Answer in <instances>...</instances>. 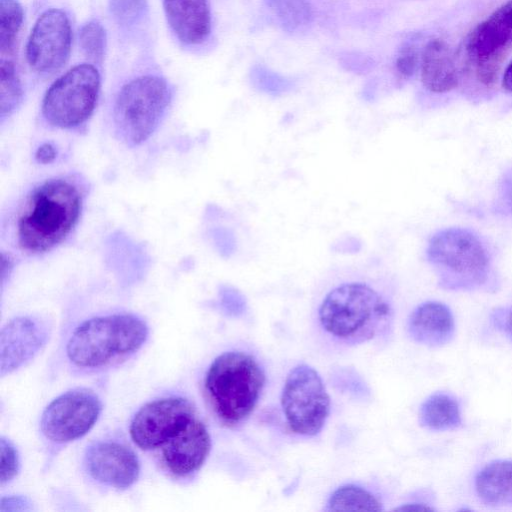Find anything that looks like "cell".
Masks as SVG:
<instances>
[{"instance_id":"7c38bea8","label":"cell","mask_w":512,"mask_h":512,"mask_svg":"<svg viewBox=\"0 0 512 512\" xmlns=\"http://www.w3.org/2000/svg\"><path fill=\"white\" fill-rule=\"evenodd\" d=\"M71 26L66 13L49 9L35 22L26 45V58L37 72L52 73L67 61L71 50Z\"/></svg>"},{"instance_id":"ac0fdd59","label":"cell","mask_w":512,"mask_h":512,"mask_svg":"<svg viewBox=\"0 0 512 512\" xmlns=\"http://www.w3.org/2000/svg\"><path fill=\"white\" fill-rule=\"evenodd\" d=\"M421 80L424 87L433 93H444L457 86L458 70L445 41L433 39L426 45L422 55Z\"/></svg>"},{"instance_id":"8992f818","label":"cell","mask_w":512,"mask_h":512,"mask_svg":"<svg viewBox=\"0 0 512 512\" xmlns=\"http://www.w3.org/2000/svg\"><path fill=\"white\" fill-rule=\"evenodd\" d=\"M427 258L449 288H473L483 284L489 273V257L479 237L463 228H448L434 234Z\"/></svg>"},{"instance_id":"f546056e","label":"cell","mask_w":512,"mask_h":512,"mask_svg":"<svg viewBox=\"0 0 512 512\" xmlns=\"http://www.w3.org/2000/svg\"><path fill=\"white\" fill-rule=\"evenodd\" d=\"M58 156V149L52 142L42 143L35 151L34 157L38 163L50 164Z\"/></svg>"},{"instance_id":"603a6c76","label":"cell","mask_w":512,"mask_h":512,"mask_svg":"<svg viewBox=\"0 0 512 512\" xmlns=\"http://www.w3.org/2000/svg\"><path fill=\"white\" fill-rule=\"evenodd\" d=\"M284 29L294 31L308 25L312 10L307 0H264Z\"/></svg>"},{"instance_id":"7402d4cb","label":"cell","mask_w":512,"mask_h":512,"mask_svg":"<svg viewBox=\"0 0 512 512\" xmlns=\"http://www.w3.org/2000/svg\"><path fill=\"white\" fill-rule=\"evenodd\" d=\"M23 91L15 66L9 58L0 60V119L3 123L18 108Z\"/></svg>"},{"instance_id":"ffe728a7","label":"cell","mask_w":512,"mask_h":512,"mask_svg":"<svg viewBox=\"0 0 512 512\" xmlns=\"http://www.w3.org/2000/svg\"><path fill=\"white\" fill-rule=\"evenodd\" d=\"M420 423L434 431H447L460 426L461 414L457 400L446 393L429 396L419 410Z\"/></svg>"},{"instance_id":"4dcf8cb0","label":"cell","mask_w":512,"mask_h":512,"mask_svg":"<svg viewBox=\"0 0 512 512\" xmlns=\"http://www.w3.org/2000/svg\"><path fill=\"white\" fill-rule=\"evenodd\" d=\"M395 511H434L433 507L423 503H406L394 509Z\"/></svg>"},{"instance_id":"d6a6232c","label":"cell","mask_w":512,"mask_h":512,"mask_svg":"<svg viewBox=\"0 0 512 512\" xmlns=\"http://www.w3.org/2000/svg\"><path fill=\"white\" fill-rule=\"evenodd\" d=\"M506 329H507L509 335L512 337V308L509 311L508 316H507Z\"/></svg>"},{"instance_id":"52a82bcc","label":"cell","mask_w":512,"mask_h":512,"mask_svg":"<svg viewBox=\"0 0 512 512\" xmlns=\"http://www.w3.org/2000/svg\"><path fill=\"white\" fill-rule=\"evenodd\" d=\"M100 85V74L93 65L74 66L47 89L41 104L43 120L60 130L80 129L94 113Z\"/></svg>"},{"instance_id":"44dd1931","label":"cell","mask_w":512,"mask_h":512,"mask_svg":"<svg viewBox=\"0 0 512 512\" xmlns=\"http://www.w3.org/2000/svg\"><path fill=\"white\" fill-rule=\"evenodd\" d=\"M327 511H382L381 502L366 489L347 484L337 488L329 497Z\"/></svg>"},{"instance_id":"1f68e13d","label":"cell","mask_w":512,"mask_h":512,"mask_svg":"<svg viewBox=\"0 0 512 512\" xmlns=\"http://www.w3.org/2000/svg\"><path fill=\"white\" fill-rule=\"evenodd\" d=\"M502 85L507 91L512 92V61L504 72Z\"/></svg>"},{"instance_id":"4316f807","label":"cell","mask_w":512,"mask_h":512,"mask_svg":"<svg viewBox=\"0 0 512 512\" xmlns=\"http://www.w3.org/2000/svg\"><path fill=\"white\" fill-rule=\"evenodd\" d=\"M144 0H109L112 15L121 23L134 21L144 10Z\"/></svg>"},{"instance_id":"5b68a950","label":"cell","mask_w":512,"mask_h":512,"mask_svg":"<svg viewBox=\"0 0 512 512\" xmlns=\"http://www.w3.org/2000/svg\"><path fill=\"white\" fill-rule=\"evenodd\" d=\"M171 98L168 83L159 76H140L123 85L112 113L116 138L130 148L145 143L160 126Z\"/></svg>"},{"instance_id":"d6986e66","label":"cell","mask_w":512,"mask_h":512,"mask_svg":"<svg viewBox=\"0 0 512 512\" xmlns=\"http://www.w3.org/2000/svg\"><path fill=\"white\" fill-rule=\"evenodd\" d=\"M475 490L482 502L493 507H512V460L485 465L476 475Z\"/></svg>"},{"instance_id":"9c48e42d","label":"cell","mask_w":512,"mask_h":512,"mask_svg":"<svg viewBox=\"0 0 512 512\" xmlns=\"http://www.w3.org/2000/svg\"><path fill=\"white\" fill-rule=\"evenodd\" d=\"M101 402L91 390L77 388L54 399L41 418L43 434L53 442L65 443L84 436L101 413Z\"/></svg>"},{"instance_id":"4fadbf2b","label":"cell","mask_w":512,"mask_h":512,"mask_svg":"<svg viewBox=\"0 0 512 512\" xmlns=\"http://www.w3.org/2000/svg\"><path fill=\"white\" fill-rule=\"evenodd\" d=\"M85 465L93 479L117 489L132 486L140 474V463L136 454L116 442L92 444L86 451Z\"/></svg>"},{"instance_id":"8fae6325","label":"cell","mask_w":512,"mask_h":512,"mask_svg":"<svg viewBox=\"0 0 512 512\" xmlns=\"http://www.w3.org/2000/svg\"><path fill=\"white\" fill-rule=\"evenodd\" d=\"M191 403L182 397H165L145 404L135 414L129 432L133 442L144 450L163 446L192 417Z\"/></svg>"},{"instance_id":"9a60e30c","label":"cell","mask_w":512,"mask_h":512,"mask_svg":"<svg viewBox=\"0 0 512 512\" xmlns=\"http://www.w3.org/2000/svg\"><path fill=\"white\" fill-rule=\"evenodd\" d=\"M47 338L43 324L30 317L11 320L1 333V375L10 373L33 357Z\"/></svg>"},{"instance_id":"5bb4252c","label":"cell","mask_w":512,"mask_h":512,"mask_svg":"<svg viewBox=\"0 0 512 512\" xmlns=\"http://www.w3.org/2000/svg\"><path fill=\"white\" fill-rule=\"evenodd\" d=\"M210 448L209 432L194 416L162 446V460L172 474L185 477L203 465Z\"/></svg>"},{"instance_id":"f1b7e54d","label":"cell","mask_w":512,"mask_h":512,"mask_svg":"<svg viewBox=\"0 0 512 512\" xmlns=\"http://www.w3.org/2000/svg\"><path fill=\"white\" fill-rule=\"evenodd\" d=\"M417 66V53L413 47H406L396 60V70L403 77L411 76Z\"/></svg>"},{"instance_id":"2e32d148","label":"cell","mask_w":512,"mask_h":512,"mask_svg":"<svg viewBox=\"0 0 512 512\" xmlns=\"http://www.w3.org/2000/svg\"><path fill=\"white\" fill-rule=\"evenodd\" d=\"M455 332L452 312L443 303L427 301L417 306L408 319V333L417 343L441 346L451 341Z\"/></svg>"},{"instance_id":"d4e9b609","label":"cell","mask_w":512,"mask_h":512,"mask_svg":"<svg viewBox=\"0 0 512 512\" xmlns=\"http://www.w3.org/2000/svg\"><path fill=\"white\" fill-rule=\"evenodd\" d=\"M79 42L84 54L93 61L103 58L106 48V32L102 25L95 21L84 24L79 33Z\"/></svg>"},{"instance_id":"7a4b0ae2","label":"cell","mask_w":512,"mask_h":512,"mask_svg":"<svg viewBox=\"0 0 512 512\" xmlns=\"http://www.w3.org/2000/svg\"><path fill=\"white\" fill-rule=\"evenodd\" d=\"M391 315V305L384 294L373 283L356 275L333 285L318 309L322 327L349 343L372 339Z\"/></svg>"},{"instance_id":"277c9868","label":"cell","mask_w":512,"mask_h":512,"mask_svg":"<svg viewBox=\"0 0 512 512\" xmlns=\"http://www.w3.org/2000/svg\"><path fill=\"white\" fill-rule=\"evenodd\" d=\"M148 327L133 314L94 317L81 323L66 347L69 360L81 368H97L137 351Z\"/></svg>"},{"instance_id":"cb8c5ba5","label":"cell","mask_w":512,"mask_h":512,"mask_svg":"<svg viewBox=\"0 0 512 512\" xmlns=\"http://www.w3.org/2000/svg\"><path fill=\"white\" fill-rule=\"evenodd\" d=\"M23 21V9L16 0H0V54L12 53Z\"/></svg>"},{"instance_id":"3957f363","label":"cell","mask_w":512,"mask_h":512,"mask_svg":"<svg viewBox=\"0 0 512 512\" xmlns=\"http://www.w3.org/2000/svg\"><path fill=\"white\" fill-rule=\"evenodd\" d=\"M265 383L257 360L242 351L219 355L205 377V391L217 417L234 426L254 410Z\"/></svg>"},{"instance_id":"6da1fadb","label":"cell","mask_w":512,"mask_h":512,"mask_svg":"<svg viewBox=\"0 0 512 512\" xmlns=\"http://www.w3.org/2000/svg\"><path fill=\"white\" fill-rule=\"evenodd\" d=\"M86 197L84 181L76 175L46 179L27 195L16 220V239L29 255L47 253L72 233Z\"/></svg>"},{"instance_id":"e0dca14e","label":"cell","mask_w":512,"mask_h":512,"mask_svg":"<svg viewBox=\"0 0 512 512\" xmlns=\"http://www.w3.org/2000/svg\"><path fill=\"white\" fill-rule=\"evenodd\" d=\"M167 21L184 44H198L210 33L211 16L207 0H163Z\"/></svg>"},{"instance_id":"484cf974","label":"cell","mask_w":512,"mask_h":512,"mask_svg":"<svg viewBox=\"0 0 512 512\" xmlns=\"http://www.w3.org/2000/svg\"><path fill=\"white\" fill-rule=\"evenodd\" d=\"M1 447V484L11 481L19 470V456L14 445L4 437L0 440Z\"/></svg>"},{"instance_id":"30bf717a","label":"cell","mask_w":512,"mask_h":512,"mask_svg":"<svg viewBox=\"0 0 512 512\" xmlns=\"http://www.w3.org/2000/svg\"><path fill=\"white\" fill-rule=\"evenodd\" d=\"M469 57L477 65L481 82H494L505 53L512 48V0L497 8L481 22L467 40Z\"/></svg>"},{"instance_id":"83f0119b","label":"cell","mask_w":512,"mask_h":512,"mask_svg":"<svg viewBox=\"0 0 512 512\" xmlns=\"http://www.w3.org/2000/svg\"><path fill=\"white\" fill-rule=\"evenodd\" d=\"M221 306L230 316H239L245 310V302L243 298L231 289L223 291L221 296Z\"/></svg>"},{"instance_id":"ba28073f","label":"cell","mask_w":512,"mask_h":512,"mask_svg":"<svg viewBox=\"0 0 512 512\" xmlns=\"http://www.w3.org/2000/svg\"><path fill=\"white\" fill-rule=\"evenodd\" d=\"M281 406L291 430L314 436L323 428L330 410V398L318 372L300 364L288 373Z\"/></svg>"}]
</instances>
